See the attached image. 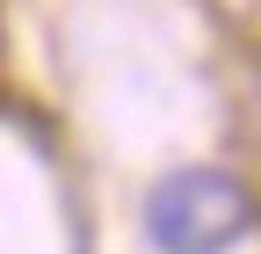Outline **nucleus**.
<instances>
[{
    "label": "nucleus",
    "instance_id": "obj_1",
    "mask_svg": "<svg viewBox=\"0 0 261 254\" xmlns=\"http://www.w3.org/2000/svg\"><path fill=\"white\" fill-rule=\"evenodd\" d=\"M240 225H247V189L218 167L167 174L145 204V233L167 254H225L240 240Z\"/></svg>",
    "mask_w": 261,
    "mask_h": 254
}]
</instances>
